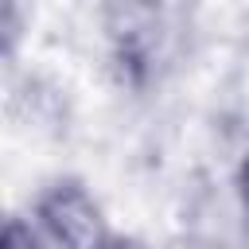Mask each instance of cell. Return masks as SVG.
Masks as SVG:
<instances>
[{
    "label": "cell",
    "instance_id": "cell-1",
    "mask_svg": "<svg viewBox=\"0 0 249 249\" xmlns=\"http://www.w3.org/2000/svg\"><path fill=\"white\" fill-rule=\"evenodd\" d=\"M35 222L62 249H97L109 237L105 218H101V206L93 202V195L78 179L51 183L39 195V202H35Z\"/></svg>",
    "mask_w": 249,
    "mask_h": 249
},
{
    "label": "cell",
    "instance_id": "cell-2",
    "mask_svg": "<svg viewBox=\"0 0 249 249\" xmlns=\"http://www.w3.org/2000/svg\"><path fill=\"white\" fill-rule=\"evenodd\" d=\"M109 35L121 62L152 66L160 51V12L156 0H109Z\"/></svg>",
    "mask_w": 249,
    "mask_h": 249
},
{
    "label": "cell",
    "instance_id": "cell-3",
    "mask_svg": "<svg viewBox=\"0 0 249 249\" xmlns=\"http://www.w3.org/2000/svg\"><path fill=\"white\" fill-rule=\"evenodd\" d=\"M4 249H43V241H39V233H35L31 222L8 218V226H4Z\"/></svg>",
    "mask_w": 249,
    "mask_h": 249
},
{
    "label": "cell",
    "instance_id": "cell-4",
    "mask_svg": "<svg viewBox=\"0 0 249 249\" xmlns=\"http://www.w3.org/2000/svg\"><path fill=\"white\" fill-rule=\"evenodd\" d=\"M97 249H152V245H144L140 237H124V233H109Z\"/></svg>",
    "mask_w": 249,
    "mask_h": 249
},
{
    "label": "cell",
    "instance_id": "cell-5",
    "mask_svg": "<svg viewBox=\"0 0 249 249\" xmlns=\"http://www.w3.org/2000/svg\"><path fill=\"white\" fill-rule=\"evenodd\" d=\"M237 195H241V206H245V214H249V156H245L241 167H237Z\"/></svg>",
    "mask_w": 249,
    "mask_h": 249
}]
</instances>
